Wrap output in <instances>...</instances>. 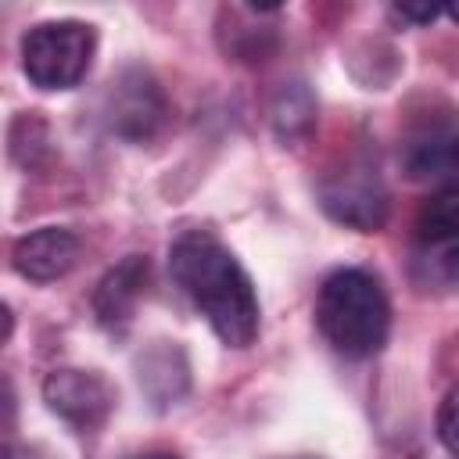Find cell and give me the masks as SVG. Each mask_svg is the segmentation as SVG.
Wrapping results in <instances>:
<instances>
[{
	"label": "cell",
	"instance_id": "6da1fadb",
	"mask_svg": "<svg viewBox=\"0 0 459 459\" xmlns=\"http://www.w3.org/2000/svg\"><path fill=\"white\" fill-rule=\"evenodd\" d=\"M169 273L226 348H251L262 326L255 283L240 258L212 233L186 230L169 247Z\"/></svg>",
	"mask_w": 459,
	"mask_h": 459
},
{
	"label": "cell",
	"instance_id": "7a4b0ae2",
	"mask_svg": "<svg viewBox=\"0 0 459 459\" xmlns=\"http://www.w3.org/2000/svg\"><path fill=\"white\" fill-rule=\"evenodd\" d=\"M316 326L344 359L377 355L391 333V301L384 283L359 265L330 273L316 294Z\"/></svg>",
	"mask_w": 459,
	"mask_h": 459
},
{
	"label": "cell",
	"instance_id": "3957f363",
	"mask_svg": "<svg viewBox=\"0 0 459 459\" xmlns=\"http://www.w3.org/2000/svg\"><path fill=\"white\" fill-rule=\"evenodd\" d=\"M97 57V29L79 18H50L22 36V72L36 90H75Z\"/></svg>",
	"mask_w": 459,
	"mask_h": 459
},
{
	"label": "cell",
	"instance_id": "277c9868",
	"mask_svg": "<svg viewBox=\"0 0 459 459\" xmlns=\"http://www.w3.org/2000/svg\"><path fill=\"white\" fill-rule=\"evenodd\" d=\"M104 122L126 143H151L169 122V100L147 68H122L104 97Z\"/></svg>",
	"mask_w": 459,
	"mask_h": 459
},
{
	"label": "cell",
	"instance_id": "5b68a950",
	"mask_svg": "<svg viewBox=\"0 0 459 459\" xmlns=\"http://www.w3.org/2000/svg\"><path fill=\"white\" fill-rule=\"evenodd\" d=\"M319 204L333 222L359 233H373L387 219V186L377 169L362 161H344V169L323 176Z\"/></svg>",
	"mask_w": 459,
	"mask_h": 459
},
{
	"label": "cell",
	"instance_id": "8992f818",
	"mask_svg": "<svg viewBox=\"0 0 459 459\" xmlns=\"http://www.w3.org/2000/svg\"><path fill=\"white\" fill-rule=\"evenodd\" d=\"M43 402L72 430L90 434V430H97L111 416V409H115V387L97 369L61 366V369H50L47 373V380H43Z\"/></svg>",
	"mask_w": 459,
	"mask_h": 459
},
{
	"label": "cell",
	"instance_id": "52a82bcc",
	"mask_svg": "<svg viewBox=\"0 0 459 459\" xmlns=\"http://www.w3.org/2000/svg\"><path fill=\"white\" fill-rule=\"evenodd\" d=\"M402 169L412 179L459 172V111L441 104L416 115L402 136Z\"/></svg>",
	"mask_w": 459,
	"mask_h": 459
},
{
	"label": "cell",
	"instance_id": "ba28073f",
	"mask_svg": "<svg viewBox=\"0 0 459 459\" xmlns=\"http://www.w3.org/2000/svg\"><path fill=\"white\" fill-rule=\"evenodd\" d=\"M79 255H82V240L68 226H39L14 244L11 265L22 280L50 283V280H61L65 273H72Z\"/></svg>",
	"mask_w": 459,
	"mask_h": 459
},
{
	"label": "cell",
	"instance_id": "9c48e42d",
	"mask_svg": "<svg viewBox=\"0 0 459 459\" xmlns=\"http://www.w3.org/2000/svg\"><path fill=\"white\" fill-rule=\"evenodd\" d=\"M147 273H151V265L143 255H126L118 265H111L100 276V283L93 290V316L108 333H122L133 323V312L147 287Z\"/></svg>",
	"mask_w": 459,
	"mask_h": 459
},
{
	"label": "cell",
	"instance_id": "30bf717a",
	"mask_svg": "<svg viewBox=\"0 0 459 459\" xmlns=\"http://www.w3.org/2000/svg\"><path fill=\"white\" fill-rule=\"evenodd\" d=\"M136 377H140V387L154 398V405H176L186 391V359L176 344L169 341H158L147 355H140L136 362Z\"/></svg>",
	"mask_w": 459,
	"mask_h": 459
},
{
	"label": "cell",
	"instance_id": "8fae6325",
	"mask_svg": "<svg viewBox=\"0 0 459 459\" xmlns=\"http://www.w3.org/2000/svg\"><path fill=\"white\" fill-rule=\"evenodd\" d=\"M269 122L283 143H298L301 136H308V129L316 122V100H312L308 86L305 82H283L273 97Z\"/></svg>",
	"mask_w": 459,
	"mask_h": 459
},
{
	"label": "cell",
	"instance_id": "7c38bea8",
	"mask_svg": "<svg viewBox=\"0 0 459 459\" xmlns=\"http://www.w3.org/2000/svg\"><path fill=\"white\" fill-rule=\"evenodd\" d=\"M416 237L423 244H452L459 240V176L448 179L441 190H434L420 215H416Z\"/></svg>",
	"mask_w": 459,
	"mask_h": 459
},
{
	"label": "cell",
	"instance_id": "4fadbf2b",
	"mask_svg": "<svg viewBox=\"0 0 459 459\" xmlns=\"http://www.w3.org/2000/svg\"><path fill=\"white\" fill-rule=\"evenodd\" d=\"M437 441L445 445L448 455L459 459V384L441 398V409H437Z\"/></svg>",
	"mask_w": 459,
	"mask_h": 459
},
{
	"label": "cell",
	"instance_id": "5bb4252c",
	"mask_svg": "<svg viewBox=\"0 0 459 459\" xmlns=\"http://www.w3.org/2000/svg\"><path fill=\"white\" fill-rule=\"evenodd\" d=\"M391 14L402 25H430L437 14H445V7L441 4H394Z\"/></svg>",
	"mask_w": 459,
	"mask_h": 459
},
{
	"label": "cell",
	"instance_id": "9a60e30c",
	"mask_svg": "<svg viewBox=\"0 0 459 459\" xmlns=\"http://www.w3.org/2000/svg\"><path fill=\"white\" fill-rule=\"evenodd\" d=\"M441 273H445L448 280H459V240H452L448 251L441 255Z\"/></svg>",
	"mask_w": 459,
	"mask_h": 459
},
{
	"label": "cell",
	"instance_id": "2e32d148",
	"mask_svg": "<svg viewBox=\"0 0 459 459\" xmlns=\"http://www.w3.org/2000/svg\"><path fill=\"white\" fill-rule=\"evenodd\" d=\"M445 14H448L452 22H459V4H445Z\"/></svg>",
	"mask_w": 459,
	"mask_h": 459
},
{
	"label": "cell",
	"instance_id": "e0dca14e",
	"mask_svg": "<svg viewBox=\"0 0 459 459\" xmlns=\"http://www.w3.org/2000/svg\"><path fill=\"white\" fill-rule=\"evenodd\" d=\"M136 459H176V455H165V452H154V455H136Z\"/></svg>",
	"mask_w": 459,
	"mask_h": 459
}]
</instances>
